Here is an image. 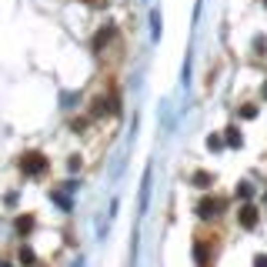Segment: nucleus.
Segmentation results:
<instances>
[{
	"mask_svg": "<svg viewBox=\"0 0 267 267\" xmlns=\"http://www.w3.org/2000/svg\"><path fill=\"white\" fill-rule=\"evenodd\" d=\"M254 114H257V107H254V104H244V107H241V117H247V121H251Z\"/></svg>",
	"mask_w": 267,
	"mask_h": 267,
	"instance_id": "10",
	"label": "nucleus"
},
{
	"mask_svg": "<svg viewBox=\"0 0 267 267\" xmlns=\"http://www.w3.org/2000/svg\"><path fill=\"white\" fill-rule=\"evenodd\" d=\"M194 184H197V187H207V184H211V174H194Z\"/></svg>",
	"mask_w": 267,
	"mask_h": 267,
	"instance_id": "9",
	"label": "nucleus"
},
{
	"mask_svg": "<svg viewBox=\"0 0 267 267\" xmlns=\"http://www.w3.org/2000/svg\"><path fill=\"white\" fill-rule=\"evenodd\" d=\"M254 267H267V254H257L254 257Z\"/></svg>",
	"mask_w": 267,
	"mask_h": 267,
	"instance_id": "12",
	"label": "nucleus"
},
{
	"mask_svg": "<svg viewBox=\"0 0 267 267\" xmlns=\"http://www.w3.org/2000/svg\"><path fill=\"white\" fill-rule=\"evenodd\" d=\"M0 267H10V264H0Z\"/></svg>",
	"mask_w": 267,
	"mask_h": 267,
	"instance_id": "14",
	"label": "nucleus"
},
{
	"mask_svg": "<svg viewBox=\"0 0 267 267\" xmlns=\"http://www.w3.org/2000/svg\"><path fill=\"white\" fill-rule=\"evenodd\" d=\"M194 257H197V267H211V247L204 244V237L194 241Z\"/></svg>",
	"mask_w": 267,
	"mask_h": 267,
	"instance_id": "4",
	"label": "nucleus"
},
{
	"mask_svg": "<svg viewBox=\"0 0 267 267\" xmlns=\"http://www.w3.org/2000/svg\"><path fill=\"white\" fill-rule=\"evenodd\" d=\"M264 97H267V84H264Z\"/></svg>",
	"mask_w": 267,
	"mask_h": 267,
	"instance_id": "13",
	"label": "nucleus"
},
{
	"mask_svg": "<svg viewBox=\"0 0 267 267\" xmlns=\"http://www.w3.org/2000/svg\"><path fill=\"white\" fill-rule=\"evenodd\" d=\"M37 257H33V251L30 247H20V264H33Z\"/></svg>",
	"mask_w": 267,
	"mask_h": 267,
	"instance_id": "8",
	"label": "nucleus"
},
{
	"mask_svg": "<svg viewBox=\"0 0 267 267\" xmlns=\"http://www.w3.org/2000/svg\"><path fill=\"white\" fill-rule=\"evenodd\" d=\"M221 211H224V197H214V194H207V197L197 204V217L200 221H211V217H217Z\"/></svg>",
	"mask_w": 267,
	"mask_h": 267,
	"instance_id": "2",
	"label": "nucleus"
},
{
	"mask_svg": "<svg viewBox=\"0 0 267 267\" xmlns=\"http://www.w3.org/2000/svg\"><path fill=\"white\" fill-rule=\"evenodd\" d=\"M224 134H227V144L231 147H241V131H237V127H227Z\"/></svg>",
	"mask_w": 267,
	"mask_h": 267,
	"instance_id": "7",
	"label": "nucleus"
},
{
	"mask_svg": "<svg viewBox=\"0 0 267 267\" xmlns=\"http://www.w3.org/2000/svg\"><path fill=\"white\" fill-rule=\"evenodd\" d=\"M20 170H23V177H44L47 174V157L40 154V150H27V154L20 157Z\"/></svg>",
	"mask_w": 267,
	"mask_h": 267,
	"instance_id": "1",
	"label": "nucleus"
},
{
	"mask_svg": "<svg viewBox=\"0 0 267 267\" xmlns=\"http://www.w3.org/2000/svg\"><path fill=\"white\" fill-rule=\"evenodd\" d=\"M111 37H114V23H107V27H104V30L94 37V50H104V44H107Z\"/></svg>",
	"mask_w": 267,
	"mask_h": 267,
	"instance_id": "6",
	"label": "nucleus"
},
{
	"mask_svg": "<svg viewBox=\"0 0 267 267\" xmlns=\"http://www.w3.org/2000/svg\"><path fill=\"white\" fill-rule=\"evenodd\" d=\"M207 147H211V150H221L224 140H221V137H207Z\"/></svg>",
	"mask_w": 267,
	"mask_h": 267,
	"instance_id": "11",
	"label": "nucleus"
},
{
	"mask_svg": "<svg viewBox=\"0 0 267 267\" xmlns=\"http://www.w3.org/2000/svg\"><path fill=\"white\" fill-rule=\"evenodd\" d=\"M13 231H17V237H27V234L33 231V214H20V217L13 221Z\"/></svg>",
	"mask_w": 267,
	"mask_h": 267,
	"instance_id": "5",
	"label": "nucleus"
},
{
	"mask_svg": "<svg viewBox=\"0 0 267 267\" xmlns=\"http://www.w3.org/2000/svg\"><path fill=\"white\" fill-rule=\"evenodd\" d=\"M237 221H241L244 231H254V227H257V207H254V204H244L241 214H237Z\"/></svg>",
	"mask_w": 267,
	"mask_h": 267,
	"instance_id": "3",
	"label": "nucleus"
}]
</instances>
